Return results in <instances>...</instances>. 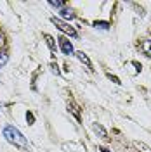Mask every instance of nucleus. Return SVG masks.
Wrapping results in <instances>:
<instances>
[{
  "label": "nucleus",
  "mask_w": 151,
  "mask_h": 152,
  "mask_svg": "<svg viewBox=\"0 0 151 152\" xmlns=\"http://www.w3.org/2000/svg\"><path fill=\"white\" fill-rule=\"evenodd\" d=\"M57 40H59V47L63 50V54H66V56H73V54H75L73 45H71V42H70L66 37H59Z\"/></svg>",
  "instance_id": "f03ea898"
},
{
  "label": "nucleus",
  "mask_w": 151,
  "mask_h": 152,
  "mask_svg": "<svg viewBox=\"0 0 151 152\" xmlns=\"http://www.w3.org/2000/svg\"><path fill=\"white\" fill-rule=\"evenodd\" d=\"M101 151H103V152H110V151H108V149H104V147H103V149H101Z\"/></svg>",
  "instance_id": "4468645a"
},
{
  "label": "nucleus",
  "mask_w": 151,
  "mask_h": 152,
  "mask_svg": "<svg viewBox=\"0 0 151 152\" xmlns=\"http://www.w3.org/2000/svg\"><path fill=\"white\" fill-rule=\"evenodd\" d=\"M94 26L95 28H99V29H108L110 28V23H106V21H95Z\"/></svg>",
  "instance_id": "1a4fd4ad"
},
{
  "label": "nucleus",
  "mask_w": 151,
  "mask_h": 152,
  "mask_svg": "<svg viewBox=\"0 0 151 152\" xmlns=\"http://www.w3.org/2000/svg\"><path fill=\"white\" fill-rule=\"evenodd\" d=\"M141 48H142V52H144L146 56L151 57V40H142L141 42Z\"/></svg>",
  "instance_id": "423d86ee"
},
{
  "label": "nucleus",
  "mask_w": 151,
  "mask_h": 152,
  "mask_svg": "<svg viewBox=\"0 0 151 152\" xmlns=\"http://www.w3.org/2000/svg\"><path fill=\"white\" fill-rule=\"evenodd\" d=\"M75 56L78 57V61H80V62H84V64H85L87 67H92V62L89 61V57L85 56L84 52H75Z\"/></svg>",
  "instance_id": "20e7f679"
},
{
  "label": "nucleus",
  "mask_w": 151,
  "mask_h": 152,
  "mask_svg": "<svg viewBox=\"0 0 151 152\" xmlns=\"http://www.w3.org/2000/svg\"><path fill=\"white\" fill-rule=\"evenodd\" d=\"M92 130H94V132L97 133L101 138H106V137H108V132H106V130H104V128H103V126H101L99 123H95L94 126H92Z\"/></svg>",
  "instance_id": "39448f33"
},
{
  "label": "nucleus",
  "mask_w": 151,
  "mask_h": 152,
  "mask_svg": "<svg viewBox=\"0 0 151 152\" xmlns=\"http://www.w3.org/2000/svg\"><path fill=\"white\" fill-rule=\"evenodd\" d=\"M135 147H137V149H141V152H151L150 147H148L146 143H142V142H137V143H135Z\"/></svg>",
  "instance_id": "9b49d317"
},
{
  "label": "nucleus",
  "mask_w": 151,
  "mask_h": 152,
  "mask_svg": "<svg viewBox=\"0 0 151 152\" xmlns=\"http://www.w3.org/2000/svg\"><path fill=\"white\" fill-rule=\"evenodd\" d=\"M45 40H47V45L50 47V50L54 52V50H56V45H54V40H52V37H50V35H45Z\"/></svg>",
  "instance_id": "f8f14e48"
},
{
  "label": "nucleus",
  "mask_w": 151,
  "mask_h": 152,
  "mask_svg": "<svg viewBox=\"0 0 151 152\" xmlns=\"http://www.w3.org/2000/svg\"><path fill=\"white\" fill-rule=\"evenodd\" d=\"M4 137H5V140L9 143H12V145L21 147V149H28V140L23 137V133L19 132L16 126L7 124V126L4 128Z\"/></svg>",
  "instance_id": "f257e3e1"
},
{
  "label": "nucleus",
  "mask_w": 151,
  "mask_h": 152,
  "mask_svg": "<svg viewBox=\"0 0 151 152\" xmlns=\"http://www.w3.org/2000/svg\"><path fill=\"white\" fill-rule=\"evenodd\" d=\"M4 45H5V40H4V37L0 35V47H4Z\"/></svg>",
  "instance_id": "ddd939ff"
},
{
  "label": "nucleus",
  "mask_w": 151,
  "mask_h": 152,
  "mask_svg": "<svg viewBox=\"0 0 151 152\" xmlns=\"http://www.w3.org/2000/svg\"><path fill=\"white\" fill-rule=\"evenodd\" d=\"M61 16H63L64 19H73V18H75L73 10H71V9H68V7H63V9H61Z\"/></svg>",
  "instance_id": "0eeeda50"
},
{
  "label": "nucleus",
  "mask_w": 151,
  "mask_h": 152,
  "mask_svg": "<svg viewBox=\"0 0 151 152\" xmlns=\"http://www.w3.org/2000/svg\"><path fill=\"white\" fill-rule=\"evenodd\" d=\"M52 23L56 24L57 28L61 29V31H64V33H68V35H71V37H76V31L71 26H68L66 23H63L61 19H56V18H52Z\"/></svg>",
  "instance_id": "7ed1b4c3"
},
{
  "label": "nucleus",
  "mask_w": 151,
  "mask_h": 152,
  "mask_svg": "<svg viewBox=\"0 0 151 152\" xmlns=\"http://www.w3.org/2000/svg\"><path fill=\"white\" fill-rule=\"evenodd\" d=\"M7 61H9V56H7L5 52H0V67L5 66V64H7Z\"/></svg>",
  "instance_id": "9d476101"
},
{
  "label": "nucleus",
  "mask_w": 151,
  "mask_h": 152,
  "mask_svg": "<svg viewBox=\"0 0 151 152\" xmlns=\"http://www.w3.org/2000/svg\"><path fill=\"white\" fill-rule=\"evenodd\" d=\"M49 5L50 7H57V9H63L64 7V2H61V0H49Z\"/></svg>",
  "instance_id": "6e6552de"
}]
</instances>
